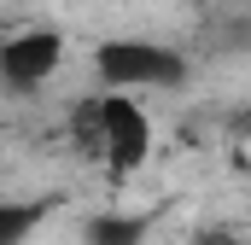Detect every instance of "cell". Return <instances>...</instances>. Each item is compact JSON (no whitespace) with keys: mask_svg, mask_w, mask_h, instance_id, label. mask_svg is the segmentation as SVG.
Here are the masks:
<instances>
[{"mask_svg":"<svg viewBox=\"0 0 251 245\" xmlns=\"http://www.w3.org/2000/svg\"><path fill=\"white\" fill-rule=\"evenodd\" d=\"M59 64H64V29H47V24L12 29V35L0 41V88L35 94V88H47V76H53Z\"/></svg>","mask_w":251,"mask_h":245,"instance_id":"cell-3","label":"cell"},{"mask_svg":"<svg viewBox=\"0 0 251 245\" xmlns=\"http://www.w3.org/2000/svg\"><path fill=\"white\" fill-rule=\"evenodd\" d=\"M94 146H100V158H105L111 175H134L146 164V152H152V117H146V105L128 88H105L100 94V134H94Z\"/></svg>","mask_w":251,"mask_h":245,"instance_id":"cell-2","label":"cell"},{"mask_svg":"<svg viewBox=\"0 0 251 245\" xmlns=\"http://www.w3.org/2000/svg\"><path fill=\"white\" fill-rule=\"evenodd\" d=\"M94 70L105 88H176L187 82V59L176 47H158V41H140V35H111L94 47Z\"/></svg>","mask_w":251,"mask_h":245,"instance_id":"cell-1","label":"cell"},{"mask_svg":"<svg viewBox=\"0 0 251 245\" xmlns=\"http://www.w3.org/2000/svg\"><path fill=\"white\" fill-rule=\"evenodd\" d=\"M146 240V216H94L88 245H140Z\"/></svg>","mask_w":251,"mask_h":245,"instance_id":"cell-4","label":"cell"},{"mask_svg":"<svg viewBox=\"0 0 251 245\" xmlns=\"http://www.w3.org/2000/svg\"><path fill=\"white\" fill-rule=\"evenodd\" d=\"M35 222H41V204H12V198H0V245H24L35 234Z\"/></svg>","mask_w":251,"mask_h":245,"instance_id":"cell-5","label":"cell"}]
</instances>
